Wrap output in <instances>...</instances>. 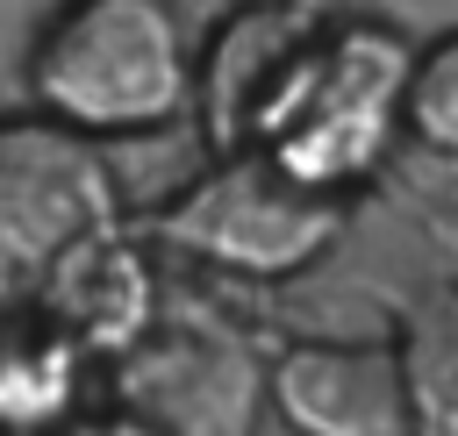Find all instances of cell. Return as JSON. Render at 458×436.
<instances>
[{
    "label": "cell",
    "instance_id": "4fadbf2b",
    "mask_svg": "<svg viewBox=\"0 0 458 436\" xmlns=\"http://www.w3.org/2000/svg\"><path fill=\"white\" fill-rule=\"evenodd\" d=\"M0 293H7V272H0Z\"/></svg>",
    "mask_w": 458,
    "mask_h": 436
},
{
    "label": "cell",
    "instance_id": "8992f818",
    "mask_svg": "<svg viewBox=\"0 0 458 436\" xmlns=\"http://www.w3.org/2000/svg\"><path fill=\"white\" fill-rule=\"evenodd\" d=\"M265 400L293 436H415V393L394 336H315L265 365Z\"/></svg>",
    "mask_w": 458,
    "mask_h": 436
},
{
    "label": "cell",
    "instance_id": "52a82bcc",
    "mask_svg": "<svg viewBox=\"0 0 458 436\" xmlns=\"http://www.w3.org/2000/svg\"><path fill=\"white\" fill-rule=\"evenodd\" d=\"M322 21H329L322 0H243L236 14L215 21V36L200 43V71H193V107H200L208 150H243L258 136L265 107L293 79V64Z\"/></svg>",
    "mask_w": 458,
    "mask_h": 436
},
{
    "label": "cell",
    "instance_id": "3957f363",
    "mask_svg": "<svg viewBox=\"0 0 458 436\" xmlns=\"http://www.w3.org/2000/svg\"><path fill=\"white\" fill-rule=\"evenodd\" d=\"M351 222L344 193H315L293 172H279L258 143L215 150V164L179 186L165 207L136 214L143 243H165L193 264L243 272V279H293L308 272Z\"/></svg>",
    "mask_w": 458,
    "mask_h": 436
},
{
    "label": "cell",
    "instance_id": "7a4b0ae2",
    "mask_svg": "<svg viewBox=\"0 0 458 436\" xmlns=\"http://www.w3.org/2000/svg\"><path fill=\"white\" fill-rule=\"evenodd\" d=\"M408 57H415V43L401 29L365 21V14H329L315 29V43L301 50L293 79L279 86V100L265 107L250 143L301 186L351 200L401 136Z\"/></svg>",
    "mask_w": 458,
    "mask_h": 436
},
{
    "label": "cell",
    "instance_id": "9c48e42d",
    "mask_svg": "<svg viewBox=\"0 0 458 436\" xmlns=\"http://www.w3.org/2000/svg\"><path fill=\"white\" fill-rule=\"evenodd\" d=\"M86 350L43 314V322H7L0 329V436L57 429L79 407Z\"/></svg>",
    "mask_w": 458,
    "mask_h": 436
},
{
    "label": "cell",
    "instance_id": "5b68a950",
    "mask_svg": "<svg viewBox=\"0 0 458 436\" xmlns=\"http://www.w3.org/2000/svg\"><path fill=\"white\" fill-rule=\"evenodd\" d=\"M107 222H129L122 193H114V172L100 164L93 136L57 122V114H0V272H7V293L14 286H36V272L107 229Z\"/></svg>",
    "mask_w": 458,
    "mask_h": 436
},
{
    "label": "cell",
    "instance_id": "6da1fadb",
    "mask_svg": "<svg viewBox=\"0 0 458 436\" xmlns=\"http://www.w3.org/2000/svg\"><path fill=\"white\" fill-rule=\"evenodd\" d=\"M193 71L179 0H57L21 57L29 100L93 143L172 129L193 107Z\"/></svg>",
    "mask_w": 458,
    "mask_h": 436
},
{
    "label": "cell",
    "instance_id": "8fae6325",
    "mask_svg": "<svg viewBox=\"0 0 458 436\" xmlns=\"http://www.w3.org/2000/svg\"><path fill=\"white\" fill-rule=\"evenodd\" d=\"M401 136L429 157H458V29L415 43L401 86Z\"/></svg>",
    "mask_w": 458,
    "mask_h": 436
},
{
    "label": "cell",
    "instance_id": "277c9868",
    "mask_svg": "<svg viewBox=\"0 0 458 436\" xmlns=\"http://www.w3.org/2000/svg\"><path fill=\"white\" fill-rule=\"evenodd\" d=\"M107 365H114V400L143 415L157 436H258V407H272L265 357L222 307L172 300Z\"/></svg>",
    "mask_w": 458,
    "mask_h": 436
},
{
    "label": "cell",
    "instance_id": "ba28073f",
    "mask_svg": "<svg viewBox=\"0 0 458 436\" xmlns=\"http://www.w3.org/2000/svg\"><path fill=\"white\" fill-rule=\"evenodd\" d=\"M36 307L86 350V357H122L165 307L150 257H143V229L136 222H107L79 243H64L43 272H36Z\"/></svg>",
    "mask_w": 458,
    "mask_h": 436
},
{
    "label": "cell",
    "instance_id": "30bf717a",
    "mask_svg": "<svg viewBox=\"0 0 458 436\" xmlns=\"http://www.w3.org/2000/svg\"><path fill=\"white\" fill-rule=\"evenodd\" d=\"M394 343L415 393V436H458V279L408 293L394 314Z\"/></svg>",
    "mask_w": 458,
    "mask_h": 436
},
{
    "label": "cell",
    "instance_id": "7c38bea8",
    "mask_svg": "<svg viewBox=\"0 0 458 436\" xmlns=\"http://www.w3.org/2000/svg\"><path fill=\"white\" fill-rule=\"evenodd\" d=\"M64 436H157V429H150L143 415H129V407H122V415H93V422H64Z\"/></svg>",
    "mask_w": 458,
    "mask_h": 436
}]
</instances>
